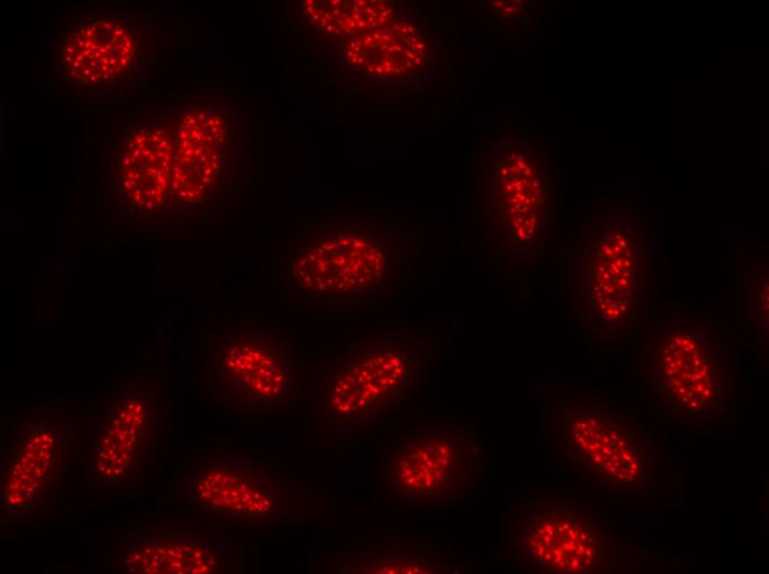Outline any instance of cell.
Wrapping results in <instances>:
<instances>
[{
	"label": "cell",
	"instance_id": "6da1fadb",
	"mask_svg": "<svg viewBox=\"0 0 769 574\" xmlns=\"http://www.w3.org/2000/svg\"><path fill=\"white\" fill-rule=\"evenodd\" d=\"M435 344L407 332L350 340L326 365L318 416L329 429L362 431L402 410L426 386Z\"/></svg>",
	"mask_w": 769,
	"mask_h": 574
},
{
	"label": "cell",
	"instance_id": "7a4b0ae2",
	"mask_svg": "<svg viewBox=\"0 0 769 574\" xmlns=\"http://www.w3.org/2000/svg\"><path fill=\"white\" fill-rule=\"evenodd\" d=\"M405 268L402 248L386 234L351 225L299 240L282 261L280 279L310 301L359 304L389 296Z\"/></svg>",
	"mask_w": 769,
	"mask_h": 574
},
{
	"label": "cell",
	"instance_id": "3957f363",
	"mask_svg": "<svg viewBox=\"0 0 769 574\" xmlns=\"http://www.w3.org/2000/svg\"><path fill=\"white\" fill-rule=\"evenodd\" d=\"M504 543L510 559L531 573L611 572L621 554L591 510L555 498L517 501L508 514Z\"/></svg>",
	"mask_w": 769,
	"mask_h": 574
},
{
	"label": "cell",
	"instance_id": "277c9868",
	"mask_svg": "<svg viewBox=\"0 0 769 574\" xmlns=\"http://www.w3.org/2000/svg\"><path fill=\"white\" fill-rule=\"evenodd\" d=\"M641 225L631 211L611 208L581 235L572 275L573 313L593 331L630 322L638 311Z\"/></svg>",
	"mask_w": 769,
	"mask_h": 574
},
{
	"label": "cell",
	"instance_id": "5b68a950",
	"mask_svg": "<svg viewBox=\"0 0 769 574\" xmlns=\"http://www.w3.org/2000/svg\"><path fill=\"white\" fill-rule=\"evenodd\" d=\"M554 431L568 461L593 479L626 489L650 481L655 465L650 439L610 404L587 395L557 397Z\"/></svg>",
	"mask_w": 769,
	"mask_h": 574
},
{
	"label": "cell",
	"instance_id": "8992f818",
	"mask_svg": "<svg viewBox=\"0 0 769 574\" xmlns=\"http://www.w3.org/2000/svg\"><path fill=\"white\" fill-rule=\"evenodd\" d=\"M210 385L238 407L287 410L298 396L295 350L278 329L232 326L220 331L209 349Z\"/></svg>",
	"mask_w": 769,
	"mask_h": 574
},
{
	"label": "cell",
	"instance_id": "52a82bcc",
	"mask_svg": "<svg viewBox=\"0 0 769 574\" xmlns=\"http://www.w3.org/2000/svg\"><path fill=\"white\" fill-rule=\"evenodd\" d=\"M482 454L475 428L461 425L399 431L384 453V480L390 491L424 504H451L474 487Z\"/></svg>",
	"mask_w": 769,
	"mask_h": 574
},
{
	"label": "cell",
	"instance_id": "ba28073f",
	"mask_svg": "<svg viewBox=\"0 0 769 574\" xmlns=\"http://www.w3.org/2000/svg\"><path fill=\"white\" fill-rule=\"evenodd\" d=\"M653 390L686 416L719 411L727 397L725 348L713 326L680 317L663 326L653 346Z\"/></svg>",
	"mask_w": 769,
	"mask_h": 574
},
{
	"label": "cell",
	"instance_id": "9c48e42d",
	"mask_svg": "<svg viewBox=\"0 0 769 574\" xmlns=\"http://www.w3.org/2000/svg\"><path fill=\"white\" fill-rule=\"evenodd\" d=\"M487 221L502 252L516 261L531 258L550 211V184L544 160L525 147H508L487 167L482 181Z\"/></svg>",
	"mask_w": 769,
	"mask_h": 574
},
{
	"label": "cell",
	"instance_id": "30bf717a",
	"mask_svg": "<svg viewBox=\"0 0 769 574\" xmlns=\"http://www.w3.org/2000/svg\"><path fill=\"white\" fill-rule=\"evenodd\" d=\"M61 67L75 84L110 85L130 75L138 40L130 23L104 15L81 23L61 40Z\"/></svg>",
	"mask_w": 769,
	"mask_h": 574
},
{
	"label": "cell",
	"instance_id": "8fae6325",
	"mask_svg": "<svg viewBox=\"0 0 769 574\" xmlns=\"http://www.w3.org/2000/svg\"><path fill=\"white\" fill-rule=\"evenodd\" d=\"M187 497L202 510L242 517L272 515L281 488L262 467L242 463L199 464L186 481Z\"/></svg>",
	"mask_w": 769,
	"mask_h": 574
},
{
	"label": "cell",
	"instance_id": "7c38bea8",
	"mask_svg": "<svg viewBox=\"0 0 769 574\" xmlns=\"http://www.w3.org/2000/svg\"><path fill=\"white\" fill-rule=\"evenodd\" d=\"M220 118L204 113L188 115L179 127L175 145L170 199L180 204L201 202L222 172Z\"/></svg>",
	"mask_w": 769,
	"mask_h": 574
},
{
	"label": "cell",
	"instance_id": "4fadbf2b",
	"mask_svg": "<svg viewBox=\"0 0 769 574\" xmlns=\"http://www.w3.org/2000/svg\"><path fill=\"white\" fill-rule=\"evenodd\" d=\"M169 134L152 127L135 134L118 168V185L128 206L138 213H155L170 200L175 146Z\"/></svg>",
	"mask_w": 769,
	"mask_h": 574
},
{
	"label": "cell",
	"instance_id": "5bb4252c",
	"mask_svg": "<svg viewBox=\"0 0 769 574\" xmlns=\"http://www.w3.org/2000/svg\"><path fill=\"white\" fill-rule=\"evenodd\" d=\"M426 42L408 21H390L354 35L347 46L348 61L367 73L398 76L420 67L426 56Z\"/></svg>",
	"mask_w": 769,
	"mask_h": 574
},
{
	"label": "cell",
	"instance_id": "9a60e30c",
	"mask_svg": "<svg viewBox=\"0 0 769 574\" xmlns=\"http://www.w3.org/2000/svg\"><path fill=\"white\" fill-rule=\"evenodd\" d=\"M223 562L217 548L187 534L140 538L124 549V563L134 573H214Z\"/></svg>",
	"mask_w": 769,
	"mask_h": 574
},
{
	"label": "cell",
	"instance_id": "2e32d148",
	"mask_svg": "<svg viewBox=\"0 0 769 574\" xmlns=\"http://www.w3.org/2000/svg\"><path fill=\"white\" fill-rule=\"evenodd\" d=\"M147 405L137 393H126L110 410L106 424L97 437L94 454L96 472L114 479L126 471L137 448Z\"/></svg>",
	"mask_w": 769,
	"mask_h": 574
},
{
	"label": "cell",
	"instance_id": "e0dca14e",
	"mask_svg": "<svg viewBox=\"0 0 769 574\" xmlns=\"http://www.w3.org/2000/svg\"><path fill=\"white\" fill-rule=\"evenodd\" d=\"M54 447L50 425L40 424L25 435L8 467L3 497L8 507L17 508L35 496L52 469Z\"/></svg>",
	"mask_w": 769,
	"mask_h": 574
},
{
	"label": "cell",
	"instance_id": "ac0fdd59",
	"mask_svg": "<svg viewBox=\"0 0 769 574\" xmlns=\"http://www.w3.org/2000/svg\"><path fill=\"white\" fill-rule=\"evenodd\" d=\"M306 13L322 30L333 34L358 35L393 20L387 1H306Z\"/></svg>",
	"mask_w": 769,
	"mask_h": 574
},
{
	"label": "cell",
	"instance_id": "d6986e66",
	"mask_svg": "<svg viewBox=\"0 0 769 574\" xmlns=\"http://www.w3.org/2000/svg\"><path fill=\"white\" fill-rule=\"evenodd\" d=\"M460 565L421 552H358L340 567L352 574H442L455 573Z\"/></svg>",
	"mask_w": 769,
	"mask_h": 574
},
{
	"label": "cell",
	"instance_id": "ffe728a7",
	"mask_svg": "<svg viewBox=\"0 0 769 574\" xmlns=\"http://www.w3.org/2000/svg\"><path fill=\"white\" fill-rule=\"evenodd\" d=\"M768 263L758 262L748 276V305L756 328L768 330Z\"/></svg>",
	"mask_w": 769,
	"mask_h": 574
}]
</instances>
